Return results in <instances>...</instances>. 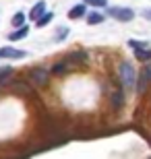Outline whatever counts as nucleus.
<instances>
[{
    "mask_svg": "<svg viewBox=\"0 0 151 159\" xmlns=\"http://www.w3.org/2000/svg\"><path fill=\"white\" fill-rule=\"evenodd\" d=\"M87 23H89V25H99V23H104V15H99V12H91V15H87Z\"/></svg>",
    "mask_w": 151,
    "mask_h": 159,
    "instance_id": "obj_12",
    "label": "nucleus"
},
{
    "mask_svg": "<svg viewBox=\"0 0 151 159\" xmlns=\"http://www.w3.org/2000/svg\"><path fill=\"white\" fill-rule=\"evenodd\" d=\"M48 77H50V72L46 68H33L29 72V83L35 85V87H41V85H46L48 83Z\"/></svg>",
    "mask_w": 151,
    "mask_h": 159,
    "instance_id": "obj_2",
    "label": "nucleus"
},
{
    "mask_svg": "<svg viewBox=\"0 0 151 159\" xmlns=\"http://www.w3.org/2000/svg\"><path fill=\"white\" fill-rule=\"evenodd\" d=\"M23 23H25V15L23 12H17L12 17V27H23Z\"/></svg>",
    "mask_w": 151,
    "mask_h": 159,
    "instance_id": "obj_15",
    "label": "nucleus"
},
{
    "mask_svg": "<svg viewBox=\"0 0 151 159\" xmlns=\"http://www.w3.org/2000/svg\"><path fill=\"white\" fill-rule=\"evenodd\" d=\"M52 17H54L52 12H46V15H41V17L37 19V23H35V25H37V27H46V25L52 21Z\"/></svg>",
    "mask_w": 151,
    "mask_h": 159,
    "instance_id": "obj_14",
    "label": "nucleus"
},
{
    "mask_svg": "<svg viewBox=\"0 0 151 159\" xmlns=\"http://www.w3.org/2000/svg\"><path fill=\"white\" fill-rule=\"evenodd\" d=\"M85 12H87V4H77V6H73V8L68 11V17L70 19H81Z\"/></svg>",
    "mask_w": 151,
    "mask_h": 159,
    "instance_id": "obj_8",
    "label": "nucleus"
},
{
    "mask_svg": "<svg viewBox=\"0 0 151 159\" xmlns=\"http://www.w3.org/2000/svg\"><path fill=\"white\" fill-rule=\"evenodd\" d=\"M11 77H12V68H8V66L0 68V85H2V83H6Z\"/></svg>",
    "mask_w": 151,
    "mask_h": 159,
    "instance_id": "obj_13",
    "label": "nucleus"
},
{
    "mask_svg": "<svg viewBox=\"0 0 151 159\" xmlns=\"http://www.w3.org/2000/svg\"><path fill=\"white\" fill-rule=\"evenodd\" d=\"M118 75H120V83L126 89H133L134 83H137V70L133 68L130 62H122L120 68H118Z\"/></svg>",
    "mask_w": 151,
    "mask_h": 159,
    "instance_id": "obj_1",
    "label": "nucleus"
},
{
    "mask_svg": "<svg viewBox=\"0 0 151 159\" xmlns=\"http://www.w3.org/2000/svg\"><path fill=\"white\" fill-rule=\"evenodd\" d=\"M110 15L116 21H122V23H128V21H133L134 19V12L130 11V8H122V6H114V8H110Z\"/></svg>",
    "mask_w": 151,
    "mask_h": 159,
    "instance_id": "obj_4",
    "label": "nucleus"
},
{
    "mask_svg": "<svg viewBox=\"0 0 151 159\" xmlns=\"http://www.w3.org/2000/svg\"><path fill=\"white\" fill-rule=\"evenodd\" d=\"M44 12H46V2L41 0V2H37V4H35L33 8L29 11V19H31V21H37V19H40Z\"/></svg>",
    "mask_w": 151,
    "mask_h": 159,
    "instance_id": "obj_7",
    "label": "nucleus"
},
{
    "mask_svg": "<svg viewBox=\"0 0 151 159\" xmlns=\"http://www.w3.org/2000/svg\"><path fill=\"white\" fill-rule=\"evenodd\" d=\"M64 35H68V29H66V27H60V29L56 31V41L64 39Z\"/></svg>",
    "mask_w": 151,
    "mask_h": 159,
    "instance_id": "obj_16",
    "label": "nucleus"
},
{
    "mask_svg": "<svg viewBox=\"0 0 151 159\" xmlns=\"http://www.w3.org/2000/svg\"><path fill=\"white\" fill-rule=\"evenodd\" d=\"M70 68H73V66H70V62H68V60H66V58H64L62 62H56V64L52 66V72H54V75H58V77H60V75H66V72H68Z\"/></svg>",
    "mask_w": 151,
    "mask_h": 159,
    "instance_id": "obj_6",
    "label": "nucleus"
},
{
    "mask_svg": "<svg viewBox=\"0 0 151 159\" xmlns=\"http://www.w3.org/2000/svg\"><path fill=\"white\" fill-rule=\"evenodd\" d=\"M112 106H114V110H120V107L124 106V95H122L120 89H116V91L112 93Z\"/></svg>",
    "mask_w": 151,
    "mask_h": 159,
    "instance_id": "obj_9",
    "label": "nucleus"
},
{
    "mask_svg": "<svg viewBox=\"0 0 151 159\" xmlns=\"http://www.w3.org/2000/svg\"><path fill=\"white\" fill-rule=\"evenodd\" d=\"M66 60L70 62V66L83 64V62H87V54H85V52H70L68 56H66Z\"/></svg>",
    "mask_w": 151,
    "mask_h": 159,
    "instance_id": "obj_5",
    "label": "nucleus"
},
{
    "mask_svg": "<svg viewBox=\"0 0 151 159\" xmlns=\"http://www.w3.org/2000/svg\"><path fill=\"white\" fill-rule=\"evenodd\" d=\"M85 4H91V6H106L108 0H85Z\"/></svg>",
    "mask_w": 151,
    "mask_h": 159,
    "instance_id": "obj_17",
    "label": "nucleus"
},
{
    "mask_svg": "<svg viewBox=\"0 0 151 159\" xmlns=\"http://www.w3.org/2000/svg\"><path fill=\"white\" fill-rule=\"evenodd\" d=\"M134 50H137V52H134V56H137V58L139 60H143V62H147V60H151V50H147V48H134Z\"/></svg>",
    "mask_w": 151,
    "mask_h": 159,
    "instance_id": "obj_11",
    "label": "nucleus"
},
{
    "mask_svg": "<svg viewBox=\"0 0 151 159\" xmlns=\"http://www.w3.org/2000/svg\"><path fill=\"white\" fill-rule=\"evenodd\" d=\"M27 33H29V27H25V25H23V27H19L17 31H12L11 35H8V39H11V41H19V39H23Z\"/></svg>",
    "mask_w": 151,
    "mask_h": 159,
    "instance_id": "obj_10",
    "label": "nucleus"
},
{
    "mask_svg": "<svg viewBox=\"0 0 151 159\" xmlns=\"http://www.w3.org/2000/svg\"><path fill=\"white\" fill-rule=\"evenodd\" d=\"M27 56L25 50H17V48H0V60H23Z\"/></svg>",
    "mask_w": 151,
    "mask_h": 159,
    "instance_id": "obj_3",
    "label": "nucleus"
},
{
    "mask_svg": "<svg viewBox=\"0 0 151 159\" xmlns=\"http://www.w3.org/2000/svg\"><path fill=\"white\" fill-rule=\"evenodd\" d=\"M143 77H145L147 81H151V66H147V68H145V75H143Z\"/></svg>",
    "mask_w": 151,
    "mask_h": 159,
    "instance_id": "obj_18",
    "label": "nucleus"
},
{
    "mask_svg": "<svg viewBox=\"0 0 151 159\" xmlns=\"http://www.w3.org/2000/svg\"><path fill=\"white\" fill-rule=\"evenodd\" d=\"M143 17H145V19H149V21H151V8H147V11H143Z\"/></svg>",
    "mask_w": 151,
    "mask_h": 159,
    "instance_id": "obj_19",
    "label": "nucleus"
}]
</instances>
